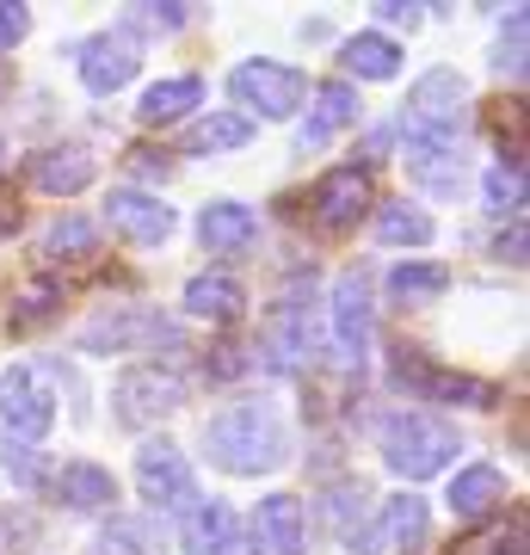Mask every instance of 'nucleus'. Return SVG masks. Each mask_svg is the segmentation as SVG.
<instances>
[{
  "label": "nucleus",
  "mask_w": 530,
  "mask_h": 555,
  "mask_svg": "<svg viewBox=\"0 0 530 555\" xmlns=\"http://www.w3.org/2000/svg\"><path fill=\"white\" fill-rule=\"evenodd\" d=\"M137 488L155 506H185L192 500V469H185V451L173 438H148L137 451Z\"/></svg>",
  "instance_id": "6e6552de"
},
{
  "label": "nucleus",
  "mask_w": 530,
  "mask_h": 555,
  "mask_svg": "<svg viewBox=\"0 0 530 555\" xmlns=\"http://www.w3.org/2000/svg\"><path fill=\"white\" fill-rule=\"evenodd\" d=\"M302 500L296 494H266L254 506V525H247V543L254 555H302Z\"/></svg>",
  "instance_id": "f8f14e48"
},
{
  "label": "nucleus",
  "mask_w": 530,
  "mask_h": 555,
  "mask_svg": "<svg viewBox=\"0 0 530 555\" xmlns=\"http://www.w3.org/2000/svg\"><path fill=\"white\" fill-rule=\"evenodd\" d=\"M241 371H247L241 346H217V358H210V377H241Z\"/></svg>",
  "instance_id": "58836bf2"
},
{
  "label": "nucleus",
  "mask_w": 530,
  "mask_h": 555,
  "mask_svg": "<svg viewBox=\"0 0 530 555\" xmlns=\"http://www.w3.org/2000/svg\"><path fill=\"white\" fill-rule=\"evenodd\" d=\"M56 302H62V284L56 278H25L20 291H13V327H38V321L56 315Z\"/></svg>",
  "instance_id": "2f4dec72"
},
{
  "label": "nucleus",
  "mask_w": 530,
  "mask_h": 555,
  "mask_svg": "<svg viewBox=\"0 0 530 555\" xmlns=\"http://www.w3.org/2000/svg\"><path fill=\"white\" fill-rule=\"evenodd\" d=\"M105 222H112L124 241H137V247H160V241L173 235V210H167L155 192H137V185H118V192L105 198Z\"/></svg>",
  "instance_id": "9d476101"
},
{
  "label": "nucleus",
  "mask_w": 530,
  "mask_h": 555,
  "mask_svg": "<svg viewBox=\"0 0 530 555\" xmlns=\"http://www.w3.org/2000/svg\"><path fill=\"white\" fill-rule=\"evenodd\" d=\"M25 31H31V13H25L20 0H0V50L25 43Z\"/></svg>",
  "instance_id": "e433bc0d"
},
{
  "label": "nucleus",
  "mask_w": 530,
  "mask_h": 555,
  "mask_svg": "<svg viewBox=\"0 0 530 555\" xmlns=\"http://www.w3.org/2000/svg\"><path fill=\"white\" fill-rule=\"evenodd\" d=\"M50 488L75 513H99V506L118 500V481H112V469H99V463H62L56 476H50Z\"/></svg>",
  "instance_id": "6ab92c4d"
},
{
  "label": "nucleus",
  "mask_w": 530,
  "mask_h": 555,
  "mask_svg": "<svg viewBox=\"0 0 530 555\" xmlns=\"http://www.w3.org/2000/svg\"><path fill=\"white\" fill-rule=\"evenodd\" d=\"M50 426H56V401H50V389L38 383V371H31V364L0 371V433L13 438L20 451H31Z\"/></svg>",
  "instance_id": "39448f33"
},
{
  "label": "nucleus",
  "mask_w": 530,
  "mask_h": 555,
  "mask_svg": "<svg viewBox=\"0 0 530 555\" xmlns=\"http://www.w3.org/2000/svg\"><path fill=\"white\" fill-rule=\"evenodd\" d=\"M314 358V327H309V297H302V284L284 291L272 302V315L259 327V364L272 371V377H290Z\"/></svg>",
  "instance_id": "20e7f679"
},
{
  "label": "nucleus",
  "mask_w": 530,
  "mask_h": 555,
  "mask_svg": "<svg viewBox=\"0 0 530 555\" xmlns=\"http://www.w3.org/2000/svg\"><path fill=\"white\" fill-rule=\"evenodd\" d=\"M197 100H204V80H197V75H173V80H155V87L142 93L137 118H142V124H173V118H185V112H192Z\"/></svg>",
  "instance_id": "393cba45"
},
{
  "label": "nucleus",
  "mask_w": 530,
  "mask_h": 555,
  "mask_svg": "<svg viewBox=\"0 0 530 555\" xmlns=\"http://www.w3.org/2000/svg\"><path fill=\"white\" fill-rule=\"evenodd\" d=\"M179 401H185V383L173 371H155V364H142V371H124L118 389H112V414L118 426L142 433V426H155L160 414H173Z\"/></svg>",
  "instance_id": "0eeeda50"
},
{
  "label": "nucleus",
  "mask_w": 530,
  "mask_h": 555,
  "mask_svg": "<svg viewBox=\"0 0 530 555\" xmlns=\"http://www.w3.org/2000/svg\"><path fill=\"white\" fill-rule=\"evenodd\" d=\"M137 20L160 25V31H179V25H185V7H148V13H137Z\"/></svg>",
  "instance_id": "a19ab883"
},
{
  "label": "nucleus",
  "mask_w": 530,
  "mask_h": 555,
  "mask_svg": "<svg viewBox=\"0 0 530 555\" xmlns=\"http://www.w3.org/2000/svg\"><path fill=\"white\" fill-rule=\"evenodd\" d=\"M7 229H20V204H0V235Z\"/></svg>",
  "instance_id": "c03bdc74"
},
{
  "label": "nucleus",
  "mask_w": 530,
  "mask_h": 555,
  "mask_svg": "<svg viewBox=\"0 0 530 555\" xmlns=\"http://www.w3.org/2000/svg\"><path fill=\"white\" fill-rule=\"evenodd\" d=\"M229 93H235L247 112H259V118H290L296 105L309 100V80H302V68H290V62H241L235 75H229ZM241 112V118H247Z\"/></svg>",
  "instance_id": "423d86ee"
},
{
  "label": "nucleus",
  "mask_w": 530,
  "mask_h": 555,
  "mask_svg": "<svg viewBox=\"0 0 530 555\" xmlns=\"http://www.w3.org/2000/svg\"><path fill=\"white\" fill-rule=\"evenodd\" d=\"M31 537H38L31 513H7V506H0V555H25L31 550Z\"/></svg>",
  "instance_id": "f704fd0d"
},
{
  "label": "nucleus",
  "mask_w": 530,
  "mask_h": 555,
  "mask_svg": "<svg viewBox=\"0 0 530 555\" xmlns=\"http://www.w3.org/2000/svg\"><path fill=\"white\" fill-rule=\"evenodd\" d=\"M346 75L358 80H395L401 75V43L383 38V31H358V38H346Z\"/></svg>",
  "instance_id": "5701e85b"
},
{
  "label": "nucleus",
  "mask_w": 530,
  "mask_h": 555,
  "mask_svg": "<svg viewBox=\"0 0 530 555\" xmlns=\"http://www.w3.org/2000/svg\"><path fill=\"white\" fill-rule=\"evenodd\" d=\"M155 550V525L148 518H112L99 531V555H148Z\"/></svg>",
  "instance_id": "473e14b6"
},
{
  "label": "nucleus",
  "mask_w": 530,
  "mask_h": 555,
  "mask_svg": "<svg viewBox=\"0 0 530 555\" xmlns=\"http://www.w3.org/2000/svg\"><path fill=\"white\" fill-rule=\"evenodd\" d=\"M426 537H432V513H426V500L401 494V500H389V506H383V525H376L371 543L413 555V550H426Z\"/></svg>",
  "instance_id": "aec40b11"
},
{
  "label": "nucleus",
  "mask_w": 530,
  "mask_h": 555,
  "mask_svg": "<svg viewBox=\"0 0 530 555\" xmlns=\"http://www.w3.org/2000/svg\"><path fill=\"white\" fill-rule=\"evenodd\" d=\"M518 204H525V167H493L488 173V210H500V217H518Z\"/></svg>",
  "instance_id": "72a5a7b5"
},
{
  "label": "nucleus",
  "mask_w": 530,
  "mask_h": 555,
  "mask_svg": "<svg viewBox=\"0 0 530 555\" xmlns=\"http://www.w3.org/2000/svg\"><path fill=\"white\" fill-rule=\"evenodd\" d=\"M93 173H99L93 155H80V149H43V155L31 160V185L50 192V198H75V192H87Z\"/></svg>",
  "instance_id": "a211bd4d"
},
{
  "label": "nucleus",
  "mask_w": 530,
  "mask_h": 555,
  "mask_svg": "<svg viewBox=\"0 0 530 555\" xmlns=\"http://www.w3.org/2000/svg\"><path fill=\"white\" fill-rule=\"evenodd\" d=\"M389 291L401 302H432V297H444V291H451V266H438V259H426V266H395Z\"/></svg>",
  "instance_id": "c756f323"
},
{
  "label": "nucleus",
  "mask_w": 530,
  "mask_h": 555,
  "mask_svg": "<svg viewBox=\"0 0 530 555\" xmlns=\"http://www.w3.org/2000/svg\"><path fill=\"white\" fill-rule=\"evenodd\" d=\"M352 124H358L352 80H327V87H314V112H309V124L296 130V149L314 155V149H327V142H334L339 130H352Z\"/></svg>",
  "instance_id": "4468645a"
},
{
  "label": "nucleus",
  "mask_w": 530,
  "mask_h": 555,
  "mask_svg": "<svg viewBox=\"0 0 530 555\" xmlns=\"http://www.w3.org/2000/svg\"><path fill=\"white\" fill-rule=\"evenodd\" d=\"M130 167L148 173V179H167V155H160V149H130Z\"/></svg>",
  "instance_id": "ea45409f"
},
{
  "label": "nucleus",
  "mask_w": 530,
  "mask_h": 555,
  "mask_svg": "<svg viewBox=\"0 0 530 555\" xmlns=\"http://www.w3.org/2000/svg\"><path fill=\"white\" fill-rule=\"evenodd\" d=\"M137 339H167V327H160L155 315H142V309H130V315H105L93 321L87 334H80V352H124V346H137Z\"/></svg>",
  "instance_id": "b1692460"
},
{
  "label": "nucleus",
  "mask_w": 530,
  "mask_h": 555,
  "mask_svg": "<svg viewBox=\"0 0 530 555\" xmlns=\"http://www.w3.org/2000/svg\"><path fill=\"white\" fill-rule=\"evenodd\" d=\"M247 142H254V118H241V112H217V118L192 124L185 155H229V149H247Z\"/></svg>",
  "instance_id": "a878e982"
},
{
  "label": "nucleus",
  "mask_w": 530,
  "mask_h": 555,
  "mask_svg": "<svg viewBox=\"0 0 530 555\" xmlns=\"http://www.w3.org/2000/svg\"><path fill=\"white\" fill-rule=\"evenodd\" d=\"M259 235V217L247 204L235 198H217L204 204V217H197V241H204V254H247Z\"/></svg>",
  "instance_id": "2eb2a0df"
},
{
  "label": "nucleus",
  "mask_w": 530,
  "mask_h": 555,
  "mask_svg": "<svg viewBox=\"0 0 530 555\" xmlns=\"http://www.w3.org/2000/svg\"><path fill=\"white\" fill-rule=\"evenodd\" d=\"M525 31H530V20L525 13H512V38L500 43V56H493V68H500V75H525Z\"/></svg>",
  "instance_id": "c9c22d12"
},
{
  "label": "nucleus",
  "mask_w": 530,
  "mask_h": 555,
  "mask_svg": "<svg viewBox=\"0 0 530 555\" xmlns=\"http://www.w3.org/2000/svg\"><path fill=\"white\" fill-rule=\"evenodd\" d=\"M7 476L13 481H25V488H31V481H43V463L31 451H7Z\"/></svg>",
  "instance_id": "4c0bfd02"
},
{
  "label": "nucleus",
  "mask_w": 530,
  "mask_h": 555,
  "mask_svg": "<svg viewBox=\"0 0 530 555\" xmlns=\"http://www.w3.org/2000/svg\"><path fill=\"white\" fill-rule=\"evenodd\" d=\"M364 500H371V488H364V481H346V488L334 494V506H327V513H334L339 543H346L352 555H371V531H364Z\"/></svg>",
  "instance_id": "bb28decb"
},
{
  "label": "nucleus",
  "mask_w": 530,
  "mask_h": 555,
  "mask_svg": "<svg viewBox=\"0 0 530 555\" xmlns=\"http://www.w3.org/2000/svg\"><path fill=\"white\" fill-rule=\"evenodd\" d=\"M334 346L346 364H364V346H371V284H364V272H339L334 284Z\"/></svg>",
  "instance_id": "9b49d317"
},
{
  "label": "nucleus",
  "mask_w": 530,
  "mask_h": 555,
  "mask_svg": "<svg viewBox=\"0 0 530 555\" xmlns=\"http://www.w3.org/2000/svg\"><path fill=\"white\" fill-rule=\"evenodd\" d=\"M241 284L229 272H197L192 284H185V315L197 321H217V327H229V321H241Z\"/></svg>",
  "instance_id": "412c9836"
},
{
  "label": "nucleus",
  "mask_w": 530,
  "mask_h": 555,
  "mask_svg": "<svg viewBox=\"0 0 530 555\" xmlns=\"http://www.w3.org/2000/svg\"><path fill=\"white\" fill-rule=\"evenodd\" d=\"M456 456V433L432 414H395L383 426V463H389L401 481H426L438 476Z\"/></svg>",
  "instance_id": "f03ea898"
},
{
  "label": "nucleus",
  "mask_w": 530,
  "mask_h": 555,
  "mask_svg": "<svg viewBox=\"0 0 530 555\" xmlns=\"http://www.w3.org/2000/svg\"><path fill=\"white\" fill-rule=\"evenodd\" d=\"M142 68V50L130 31H105V38H93L87 50H80V80L93 87V93H118V87H130Z\"/></svg>",
  "instance_id": "ddd939ff"
},
{
  "label": "nucleus",
  "mask_w": 530,
  "mask_h": 555,
  "mask_svg": "<svg viewBox=\"0 0 530 555\" xmlns=\"http://www.w3.org/2000/svg\"><path fill=\"white\" fill-rule=\"evenodd\" d=\"M469 105H475V93L456 68H426L408 93V124L426 130V137L456 142V130H469Z\"/></svg>",
  "instance_id": "7ed1b4c3"
},
{
  "label": "nucleus",
  "mask_w": 530,
  "mask_h": 555,
  "mask_svg": "<svg viewBox=\"0 0 530 555\" xmlns=\"http://www.w3.org/2000/svg\"><path fill=\"white\" fill-rule=\"evenodd\" d=\"M376 20H383V25H408V31H413V25H419V13H413V7H401V0H383V7H376Z\"/></svg>",
  "instance_id": "79ce46f5"
},
{
  "label": "nucleus",
  "mask_w": 530,
  "mask_h": 555,
  "mask_svg": "<svg viewBox=\"0 0 530 555\" xmlns=\"http://www.w3.org/2000/svg\"><path fill=\"white\" fill-rule=\"evenodd\" d=\"M43 247H50V259H56V266H80V259L99 254V229L87 217H62L56 229H50V241H43Z\"/></svg>",
  "instance_id": "7c9ffc66"
},
{
  "label": "nucleus",
  "mask_w": 530,
  "mask_h": 555,
  "mask_svg": "<svg viewBox=\"0 0 530 555\" xmlns=\"http://www.w3.org/2000/svg\"><path fill=\"white\" fill-rule=\"evenodd\" d=\"M408 167L426 179V185H438V192H451L456 179H463V155H456V142L426 137V130H413V124H408Z\"/></svg>",
  "instance_id": "4be33fe9"
},
{
  "label": "nucleus",
  "mask_w": 530,
  "mask_h": 555,
  "mask_svg": "<svg viewBox=\"0 0 530 555\" xmlns=\"http://www.w3.org/2000/svg\"><path fill=\"white\" fill-rule=\"evenodd\" d=\"M493 254L518 266V259H525V222H512V235H500V247H493Z\"/></svg>",
  "instance_id": "37998d69"
},
{
  "label": "nucleus",
  "mask_w": 530,
  "mask_h": 555,
  "mask_svg": "<svg viewBox=\"0 0 530 555\" xmlns=\"http://www.w3.org/2000/svg\"><path fill=\"white\" fill-rule=\"evenodd\" d=\"M500 506H506V476H500L493 463H475V469H463V476L451 481V513L463 518V525H488Z\"/></svg>",
  "instance_id": "f3484780"
},
{
  "label": "nucleus",
  "mask_w": 530,
  "mask_h": 555,
  "mask_svg": "<svg viewBox=\"0 0 530 555\" xmlns=\"http://www.w3.org/2000/svg\"><path fill=\"white\" fill-rule=\"evenodd\" d=\"M204 444L229 476H272L277 463L290 456V438H284V420H277L272 401H235L222 408L210 426H204Z\"/></svg>",
  "instance_id": "f257e3e1"
},
{
  "label": "nucleus",
  "mask_w": 530,
  "mask_h": 555,
  "mask_svg": "<svg viewBox=\"0 0 530 555\" xmlns=\"http://www.w3.org/2000/svg\"><path fill=\"white\" fill-rule=\"evenodd\" d=\"M518 543H525V518H488V525H475V531H463L451 543V555H518Z\"/></svg>",
  "instance_id": "c85d7f7f"
},
{
  "label": "nucleus",
  "mask_w": 530,
  "mask_h": 555,
  "mask_svg": "<svg viewBox=\"0 0 530 555\" xmlns=\"http://www.w3.org/2000/svg\"><path fill=\"white\" fill-rule=\"evenodd\" d=\"M314 222H321V229H358V217H364V210H371V173H364V167H334V173H321V185H314Z\"/></svg>",
  "instance_id": "1a4fd4ad"
},
{
  "label": "nucleus",
  "mask_w": 530,
  "mask_h": 555,
  "mask_svg": "<svg viewBox=\"0 0 530 555\" xmlns=\"http://www.w3.org/2000/svg\"><path fill=\"white\" fill-rule=\"evenodd\" d=\"M185 555H235L241 550V525H235V506L229 500H204L185 513Z\"/></svg>",
  "instance_id": "dca6fc26"
},
{
  "label": "nucleus",
  "mask_w": 530,
  "mask_h": 555,
  "mask_svg": "<svg viewBox=\"0 0 530 555\" xmlns=\"http://www.w3.org/2000/svg\"><path fill=\"white\" fill-rule=\"evenodd\" d=\"M376 241L383 247H426L432 241V217L413 210V204H383L376 210Z\"/></svg>",
  "instance_id": "cd10ccee"
}]
</instances>
